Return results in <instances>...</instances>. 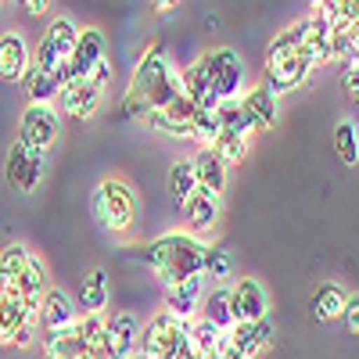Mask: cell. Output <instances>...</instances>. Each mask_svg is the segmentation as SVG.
Wrapping results in <instances>:
<instances>
[{
	"instance_id": "obj_1",
	"label": "cell",
	"mask_w": 359,
	"mask_h": 359,
	"mask_svg": "<svg viewBox=\"0 0 359 359\" xmlns=\"http://www.w3.org/2000/svg\"><path fill=\"white\" fill-rule=\"evenodd\" d=\"M205 248L208 245L201 241V237L176 230V233L155 237L151 245L137 248V259L155 269V277L162 280V287H172V284L187 280V277H201V269H205Z\"/></svg>"
},
{
	"instance_id": "obj_2",
	"label": "cell",
	"mask_w": 359,
	"mask_h": 359,
	"mask_svg": "<svg viewBox=\"0 0 359 359\" xmlns=\"http://www.w3.org/2000/svg\"><path fill=\"white\" fill-rule=\"evenodd\" d=\"M90 208L108 233H126L137 219V198L123 180H101L94 187V198H90Z\"/></svg>"
},
{
	"instance_id": "obj_3",
	"label": "cell",
	"mask_w": 359,
	"mask_h": 359,
	"mask_svg": "<svg viewBox=\"0 0 359 359\" xmlns=\"http://www.w3.org/2000/svg\"><path fill=\"white\" fill-rule=\"evenodd\" d=\"M169 72H172V62H169L165 43H151V47L144 50V57L137 62L133 83H130L126 97H123V115H126V118H144V115H147V104H144L147 90L158 86Z\"/></svg>"
},
{
	"instance_id": "obj_4",
	"label": "cell",
	"mask_w": 359,
	"mask_h": 359,
	"mask_svg": "<svg viewBox=\"0 0 359 359\" xmlns=\"http://www.w3.org/2000/svg\"><path fill=\"white\" fill-rule=\"evenodd\" d=\"M201 69H205V79H208V90L216 94V101H230V97H241L245 94V65L237 50L230 47H216L198 57Z\"/></svg>"
},
{
	"instance_id": "obj_5",
	"label": "cell",
	"mask_w": 359,
	"mask_h": 359,
	"mask_svg": "<svg viewBox=\"0 0 359 359\" xmlns=\"http://www.w3.org/2000/svg\"><path fill=\"white\" fill-rule=\"evenodd\" d=\"M62 137V115H57L54 104H29L22 111V123H18V140L33 151H50Z\"/></svg>"
},
{
	"instance_id": "obj_6",
	"label": "cell",
	"mask_w": 359,
	"mask_h": 359,
	"mask_svg": "<svg viewBox=\"0 0 359 359\" xmlns=\"http://www.w3.org/2000/svg\"><path fill=\"white\" fill-rule=\"evenodd\" d=\"M4 180L15 194H33L43 180V155L15 140L8 147V162H4Z\"/></svg>"
},
{
	"instance_id": "obj_7",
	"label": "cell",
	"mask_w": 359,
	"mask_h": 359,
	"mask_svg": "<svg viewBox=\"0 0 359 359\" xmlns=\"http://www.w3.org/2000/svg\"><path fill=\"white\" fill-rule=\"evenodd\" d=\"M230 309H233V320L237 323H255L262 316H269V298H266V287L252 277L230 284Z\"/></svg>"
},
{
	"instance_id": "obj_8",
	"label": "cell",
	"mask_w": 359,
	"mask_h": 359,
	"mask_svg": "<svg viewBox=\"0 0 359 359\" xmlns=\"http://www.w3.org/2000/svg\"><path fill=\"white\" fill-rule=\"evenodd\" d=\"M104 33H97V29H79V40H76V50L69 57V83L72 79H86L90 72H94L97 62H104Z\"/></svg>"
},
{
	"instance_id": "obj_9",
	"label": "cell",
	"mask_w": 359,
	"mask_h": 359,
	"mask_svg": "<svg viewBox=\"0 0 359 359\" xmlns=\"http://www.w3.org/2000/svg\"><path fill=\"white\" fill-rule=\"evenodd\" d=\"M101 94L104 90L94 86L90 79H72V83H65L62 90H57V104H62V111L72 115V118H90L101 108Z\"/></svg>"
},
{
	"instance_id": "obj_10",
	"label": "cell",
	"mask_w": 359,
	"mask_h": 359,
	"mask_svg": "<svg viewBox=\"0 0 359 359\" xmlns=\"http://www.w3.org/2000/svg\"><path fill=\"white\" fill-rule=\"evenodd\" d=\"M79 313H76V302L62 291V287H47L43 298H40V309H36V323L40 331H62V327L76 323Z\"/></svg>"
},
{
	"instance_id": "obj_11",
	"label": "cell",
	"mask_w": 359,
	"mask_h": 359,
	"mask_svg": "<svg viewBox=\"0 0 359 359\" xmlns=\"http://www.w3.org/2000/svg\"><path fill=\"white\" fill-rule=\"evenodd\" d=\"M226 341L237 348V355H241V359H255L269 341H273V320L262 316L255 323H233L230 331H226Z\"/></svg>"
},
{
	"instance_id": "obj_12",
	"label": "cell",
	"mask_w": 359,
	"mask_h": 359,
	"mask_svg": "<svg viewBox=\"0 0 359 359\" xmlns=\"http://www.w3.org/2000/svg\"><path fill=\"white\" fill-rule=\"evenodd\" d=\"M137 334H140V327L130 313H118L108 320V331H104V348L97 355L104 359H130L137 352Z\"/></svg>"
},
{
	"instance_id": "obj_13",
	"label": "cell",
	"mask_w": 359,
	"mask_h": 359,
	"mask_svg": "<svg viewBox=\"0 0 359 359\" xmlns=\"http://www.w3.org/2000/svg\"><path fill=\"white\" fill-rule=\"evenodd\" d=\"M309 72H313V65L306 62V57H302V54H291V57H280V62L266 65V83H262V86L273 90V94L280 97V94H287V90L302 86Z\"/></svg>"
},
{
	"instance_id": "obj_14",
	"label": "cell",
	"mask_w": 359,
	"mask_h": 359,
	"mask_svg": "<svg viewBox=\"0 0 359 359\" xmlns=\"http://www.w3.org/2000/svg\"><path fill=\"white\" fill-rule=\"evenodd\" d=\"M191 165H194V176H198V191L212 194V198H219L226 191V162H223V155L216 151V147L205 144L191 158Z\"/></svg>"
},
{
	"instance_id": "obj_15",
	"label": "cell",
	"mask_w": 359,
	"mask_h": 359,
	"mask_svg": "<svg viewBox=\"0 0 359 359\" xmlns=\"http://www.w3.org/2000/svg\"><path fill=\"white\" fill-rule=\"evenodd\" d=\"M205 298V280L201 277H187L172 287H165V313L176 320H194V309Z\"/></svg>"
},
{
	"instance_id": "obj_16",
	"label": "cell",
	"mask_w": 359,
	"mask_h": 359,
	"mask_svg": "<svg viewBox=\"0 0 359 359\" xmlns=\"http://www.w3.org/2000/svg\"><path fill=\"white\" fill-rule=\"evenodd\" d=\"M29 65H33V57H29L25 36H18V33L0 36V79L4 83H22Z\"/></svg>"
},
{
	"instance_id": "obj_17",
	"label": "cell",
	"mask_w": 359,
	"mask_h": 359,
	"mask_svg": "<svg viewBox=\"0 0 359 359\" xmlns=\"http://www.w3.org/2000/svg\"><path fill=\"white\" fill-rule=\"evenodd\" d=\"M184 219L191 223V230L187 233H205V230H212L216 226V219H219V198H212V194H205V191H194L184 205Z\"/></svg>"
},
{
	"instance_id": "obj_18",
	"label": "cell",
	"mask_w": 359,
	"mask_h": 359,
	"mask_svg": "<svg viewBox=\"0 0 359 359\" xmlns=\"http://www.w3.org/2000/svg\"><path fill=\"white\" fill-rule=\"evenodd\" d=\"M241 108L248 111V118H252V123H255V130H269V126H273L277 123V94H273V90H266L262 83L259 86H252V90H245V94H241Z\"/></svg>"
},
{
	"instance_id": "obj_19",
	"label": "cell",
	"mask_w": 359,
	"mask_h": 359,
	"mask_svg": "<svg viewBox=\"0 0 359 359\" xmlns=\"http://www.w3.org/2000/svg\"><path fill=\"white\" fill-rule=\"evenodd\" d=\"M11 284H15V291L22 294V302H25L29 309H40V298H43V291L50 287V284H47V269H43V262H40L36 255L29 259V266L22 269Z\"/></svg>"
},
{
	"instance_id": "obj_20",
	"label": "cell",
	"mask_w": 359,
	"mask_h": 359,
	"mask_svg": "<svg viewBox=\"0 0 359 359\" xmlns=\"http://www.w3.org/2000/svg\"><path fill=\"white\" fill-rule=\"evenodd\" d=\"M22 323H36V309H29L11 284V291L0 298V341H8L11 331H18Z\"/></svg>"
},
{
	"instance_id": "obj_21",
	"label": "cell",
	"mask_w": 359,
	"mask_h": 359,
	"mask_svg": "<svg viewBox=\"0 0 359 359\" xmlns=\"http://www.w3.org/2000/svg\"><path fill=\"white\" fill-rule=\"evenodd\" d=\"M201 309H205L201 316H205L208 323H216L223 334L237 323V320H233V309H230V287H226V284H216L212 291H208V294L201 298Z\"/></svg>"
},
{
	"instance_id": "obj_22",
	"label": "cell",
	"mask_w": 359,
	"mask_h": 359,
	"mask_svg": "<svg viewBox=\"0 0 359 359\" xmlns=\"http://www.w3.org/2000/svg\"><path fill=\"white\" fill-rule=\"evenodd\" d=\"M216 118H219V130H230V133L245 137V140H252V137L259 133V130H255V123L248 118V111L241 108V97L219 101V104H216Z\"/></svg>"
},
{
	"instance_id": "obj_23",
	"label": "cell",
	"mask_w": 359,
	"mask_h": 359,
	"mask_svg": "<svg viewBox=\"0 0 359 359\" xmlns=\"http://www.w3.org/2000/svg\"><path fill=\"white\" fill-rule=\"evenodd\" d=\"M345 287L341 284H320L313 291V316L320 323H331V320H341V309H345Z\"/></svg>"
},
{
	"instance_id": "obj_24",
	"label": "cell",
	"mask_w": 359,
	"mask_h": 359,
	"mask_svg": "<svg viewBox=\"0 0 359 359\" xmlns=\"http://www.w3.org/2000/svg\"><path fill=\"white\" fill-rule=\"evenodd\" d=\"M79 313H104L108 306V273L104 269H90L79 284Z\"/></svg>"
},
{
	"instance_id": "obj_25",
	"label": "cell",
	"mask_w": 359,
	"mask_h": 359,
	"mask_svg": "<svg viewBox=\"0 0 359 359\" xmlns=\"http://www.w3.org/2000/svg\"><path fill=\"white\" fill-rule=\"evenodd\" d=\"M76 40H79V29H76L72 18H54V22L47 25V33H43V43H47L57 57H62V62H69V57H72Z\"/></svg>"
},
{
	"instance_id": "obj_26",
	"label": "cell",
	"mask_w": 359,
	"mask_h": 359,
	"mask_svg": "<svg viewBox=\"0 0 359 359\" xmlns=\"http://www.w3.org/2000/svg\"><path fill=\"white\" fill-rule=\"evenodd\" d=\"M22 86H25L29 104H54V101H57V90H62L54 76H47V72H40V69H33V65L25 69Z\"/></svg>"
},
{
	"instance_id": "obj_27",
	"label": "cell",
	"mask_w": 359,
	"mask_h": 359,
	"mask_svg": "<svg viewBox=\"0 0 359 359\" xmlns=\"http://www.w3.org/2000/svg\"><path fill=\"white\" fill-rule=\"evenodd\" d=\"M76 327H79V338H83L86 352L97 359V352L104 348V331H108V320H104V313H79Z\"/></svg>"
},
{
	"instance_id": "obj_28",
	"label": "cell",
	"mask_w": 359,
	"mask_h": 359,
	"mask_svg": "<svg viewBox=\"0 0 359 359\" xmlns=\"http://www.w3.org/2000/svg\"><path fill=\"white\" fill-rule=\"evenodd\" d=\"M230 273H233V252L226 245H208L205 248V269H201V277L223 284V280H230Z\"/></svg>"
},
{
	"instance_id": "obj_29",
	"label": "cell",
	"mask_w": 359,
	"mask_h": 359,
	"mask_svg": "<svg viewBox=\"0 0 359 359\" xmlns=\"http://www.w3.org/2000/svg\"><path fill=\"white\" fill-rule=\"evenodd\" d=\"M169 187H172V201H176V205H184V201L198 191V176H194L191 158H180V162L169 169Z\"/></svg>"
},
{
	"instance_id": "obj_30",
	"label": "cell",
	"mask_w": 359,
	"mask_h": 359,
	"mask_svg": "<svg viewBox=\"0 0 359 359\" xmlns=\"http://www.w3.org/2000/svg\"><path fill=\"white\" fill-rule=\"evenodd\" d=\"M223 341H226V334L219 331L216 323H208L205 316H201V320H191V345H194V352H198V355L216 352Z\"/></svg>"
},
{
	"instance_id": "obj_31",
	"label": "cell",
	"mask_w": 359,
	"mask_h": 359,
	"mask_svg": "<svg viewBox=\"0 0 359 359\" xmlns=\"http://www.w3.org/2000/svg\"><path fill=\"white\" fill-rule=\"evenodd\" d=\"M334 151L341 158V165H355L359 162V137H355V123L341 118L334 126Z\"/></svg>"
},
{
	"instance_id": "obj_32",
	"label": "cell",
	"mask_w": 359,
	"mask_h": 359,
	"mask_svg": "<svg viewBox=\"0 0 359 359\" xmlns=\"http://www.w3.org/2000/svg\"><path fill=\"white\" fill-rule=\"evenodd\" d=\"M248 144H252V140L237 137V133H230V130H219L208 147H216V151L223 155V162L233 165V162H245V158H248Z\"/></svg>"
},
{
	"instance_id": "obj_33",
	"label": "cell",
	"mask_w": 359,
	"mask_h": 359,
	"mask_svg": "<svg viewBox=\"0 0 359 359\" xmlns=\"http://www.w3.org/2000/svg\"><path fill=\"white\" fill-rule=\"evenodd\" d=\"M29 259H33V252H29L25 245H8L4 252H0V269H4L8 280H15L22 269L29 266Z\"/></svg>"
},
{
	"instance_id": "obj_34",
	"label": "cell",
	"mask_w": 359,
	"mask_h": 359,
	"mask_svg": "<svg viewBox=\"0 0 359 359\" xmlns=\"http://www.w3.org/2000/svg\"><path fill=\"white\" fill-rule=\"evenodd\" d=\"M165 115L172 118V123H191V118L198 115V104H194L191 97H176V101L165 108Z\"/></svg>"
},
{
	"instance_id": "obj_35",
	"label": "cell",
	"mask_w": 359,
	"mask_h": 359,
	"mask_svg": "<svg viewBox=\"0 0 359 359\" xmlns=\"http://www.w3.org/2000/svg\"><path fill=\"white\" fill-rule=\"evenodd\" d=\"M341 323L348 327L352 334H359V294L345 298V309H341Z\"/></svg>"
},
{
	"instance_id": "obj_36",
	"label": "cell",
	"mask_w": 359,
	"mask_h": 359,
	"mask_svg": "<svg viewBox=\"0 0 359 359\" xmlns=\"http://www.w3.org/2000/svg\"><path fill=\"white\" fill-rule=\"evenodd\" d=\"M29 341H33V323H22L18 331H11V338H8L4 345H11V348H25Z\"/></svg>"
},
{
	"instance_id": "obj_37",
	"label": "cell",
	"mask_w": 359,
	"mask_h": 359,
	"mask_svg": "<svg viewBox=\"0 0 359 359\" xmlns=\"http://www.w3.org/2000/svg\"><path fill=\"white\" fill-rule=\"evenodd\" d=\"M86 79L94 83V86H101V90H104V86H108V79H111V62H108V57H104V62H97V65H94V72H90Z\"/></svg>"
},
{
	"instance_id": "obj_38",
	"label": "cell",
	"mask_w": 359,
	"mask_h": 359,
	"mask_svg": "<svg viewBox=\"0 0 359 359\" xmlns=\"http://www.w3.org/2000/svg\"><path fill=\"white\" fill-rule=\"evenodd\" d=\"M345 94L352 97V104L359 108V65L345 69Z\"/></svg>"
},
{
	"instance_id": "obj_39",
	"label": "cell",
	"mask_w": 359,
	"mask_h": 359,
	"mask_svg": "<svg viewBox=\"0 0 359 359\" xmlns=\"http://www.w3.org/2000/svg\"><path fill=\"white\" fill-rule=\"evenodd\" d=\"M22 8L33 15V18H40V15H47L50 11V0H22Z\"/></svg>"
},
{
	"instance_id": "obj_40",
	"label": "cell",
	"mask_w": 359,
	"mask_h": 359,
	"mask_svg": "<svg viewBox=\"0 0 359 359\" xmlns=\"http://www.w3.org/2000/svg\"><path fill=\"white\" fill-rule=\"evenodd\" d=\"M151 4H155L158 11H169V8H176V4H180V0H151Z\"/></svg>"
},
{
	"instance_id": "obj_41",
	"label": "cell",
	"mask_w": 359,
	"mask_h": 359,
	"mask_svg": "<svg viewBox=\"0 0 359 359\" xmlns=\"http://www.w3.org/2000/svg\"><path fill=\"white\" fill-rule=\"evenodd\" d=\"M8 291H11V280H8V277H4V269H0V298H4V294H8Z\"/></svg>"
},
{
	"instance_id": "obj_42",
	"label": "cell",
	"mask_w": 359,
	"mask_h": 359,
	"mask_svg": "<svg viewBox=\"0 0 359 359\" xmlns=\"http://www.w3.org/2000/svg\"><path fill=\"white\" fill-rule=\"evenodd\" d=\"M320 4H323V0H309V8H313V11H316V8H320Z\"/></svg>"
},
{
	"instance_id": "obj_43",
	"label": "cell",
	"mask_w": 359,
	"mask_h": 359,
	"mask_svg": "<svg viewBox=\"0 0 359 359\" xmlns=\"http://www.w3.org/2000/svg\"><path fill=\"white\" fill-rule=\"evenodd\" d=\"M130 359H147V355H140V352H133V355H130Z\"/></svg>"
},
{
	"instance_id": "obj_44",
	"label": "cell",
	"mask_w": 359,
	"mask_h": 359,
	"mask_svg": "<svg viewBox=\"0 0 359 359\" xmlns=\"http://www.w3.org/2000/svg\"><path fill=\"white\" fill-rule=\"evenodd\" d=\"M47 359H62V355H47Z\"/></svg>"
},
{
	"instance_id": "obj_45",
	"label": "cell",
	"mask_w": 359,
	"mask_h": 359,
	"mask_svg": "<svg viewBox=\"0 0 359 359\" xmlns=\"http://www.w3.org/2000/svg\"><path fill=\"white\" fill-rule=\"evenodd\" d=\"M4 4H8V0H0V8H4Z\"/></svg>"
}]
</instances>
